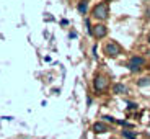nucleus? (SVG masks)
Wrapping results in <instances>:
<instances>
[{
	"label": "nucleus",
	"instance_id": "obj_15",
	"mask_svg": "<svg viewBox=\"0 0 150 139\" xmlns=\"http://www.w3.org/2000/svg\"><path fill=\"white\" fill-rule=\"evenodd\" d=\"M149 44H150V34H149Z\"/></svg>",
	"mask_w": 150,
	"mask_h": 139
},
{
	"label": "nucleus",
	"instance_id": "obj_13",
	"mask_svg": "<svg viewBox=\"0 0 150 139\" xmlns=\"http://www.w3.org/2000/svg\"><path fill=\"white\" fill-rule=\"evenodd\" d=\"M103 120H108V121H111V123H116V121H117V120H114L112 116H105Z\"/></svg>",
	"mask_w": 150,
	"mask_h": 139
},
{
	"label": "nucleus",
	"instance_id": "obj_10",
	"mask_svg": "<svg viewBox=\"0 0 150 139\" xmlns=\"http://www.w3.org/2000/svg\"><path fill=\"white\" fill-rule=\"evenodd\" d=\"M137 85H139V87L150 85V79H149V77H145V79H139V80H137Z\"/></svg>",
	"mask_w": 150,
	"mask_h": 139
},
{
	"label": "nucleus",
	"instance_id": "obj_4",
	"mask_svg": "<svg viewBox=\"0 0 150 139\" xmlns=\"http://www.w3.org/2000/svg\"><path fill=\"white\" fill-rule=\"evenodd\" d=\"M144 67V59L139 56H134L131 59V62H129V69H131V72H137L140 71V69Z\"/></svg>",
	"mask_w": 150,
	"mask_h": 139
},
{
	"label": "nucleus",
	"instance_id": "obj_9",
	"mask_svg": "<svg viewBox=\"0 0 150 139\" xmlns=\"http://www.w3.org/2000/svg\"><path fill=\"white\" fill-rule=\"evenodd\" d=\"M121 134L124 136L126 139H137V136H135V133H132V131H127V129H124Z\"/></svg>",
	"mask_w": 150,
	"mask_h": 139
},
{
	"label": "nucleus",
	"instance_id": "obj_2",
	"mask_svg": "<svg viewBox=\"0 0 150 139\" xmlns=\"http://www.w3.org/2000/svg\"><path fill=\"white\" fill-rule=\"evenodd\" d=\"M105 51H106V54L108 56H111V57H116V56H119L121 54V46L117 44V43H114V41H109L108 44L105 46Z\"/></svg>",
	"mask_w": 150,
	"mask_h": 139
},
{
	"label": "nucleus",
	"instance_id": "obj_7",
	"mask_svg": "<svg viewBox=\"0 0 150 139\" xmlns=\"http://www.w3.org/2000/svg\"><path fill=\"white\" fill-rule=\"evenodd\" d=\"M126 90H127V88H126V85H122V83H116V85L112 87V92H114V93H126Z\"/></svg>",
	"mask_w": 150,
	"mask_h": 139
},
{
	"label": "nucleus",
	"instance_id": "obj_3",
	"mask_svg": "<svg viewBox=\"0 0 150 139\" xmlns=\"http://www.w3.org/2000/svg\"><path fill=\"white\" fill-rule=\"evenodd\" d=\"M108 87V79L105 75H96L93 80V88L96 92H105V88Z\"/></svg>",
	"mask_w": 150,
	"mask_h": 139
},
{
	"label": "nucleus",
	"instance_id": "obj_11",
	"mask_svg": "<svg viewBox=\"0 0 150 139\" xmlns=\"http://www.w3.org/2000/svg\"><path fill=\"white\" fill-rule=\"evenodd\" d=\"M117 124H122V126H126V128H132V124L131 123H127V121H122V120H117L116 121Z\"/></svg>",
	"mask_w": 150,
	"mask_h": 139
},
{
	"label": "nucleus",
	"instance_id": "obj_12",
	"mask_svg": "<svg viewBox=\"0 0 150 139\" xmlns=\"http://www.w3.org/2000/svg\"><path fill=\"white\" fill-rule=\"evenodd\" d=\"M127 108H129V110H137V103H134V102H127Z\"/></svg>",
	"mask_w": 150,
	"mask_h": 139
},
{
	"label": "nucleus",
	"instance_id": "obj_5",
	"mask_svg": "<svg viewBox=\"0 0 150 139\" xmlns=\"http://www.w3.org/2000/svg\"><path fill=\"white\" fill-rule=\"evenodd\" d=\"M106 33H108V30H106V26L105 25H96V26L93 28V36L95 38H98V39H101V38H105L106 36Z\"/></svg>",
	"mask_w": 150,
	"mask_h": 139
},
{
	"label": "nucleus",
	"instance_id": "obj_1",
	"mask_svg": "<svg viewBox=\"0 0 150 139\" xmlns=\"http://www.w3.org/2000/svg\"><path fill=\"white\" fill-rule=\"evenodd\" d=\"M108 13H109V8L106 4H98L96 7L93 8V16L98 20H105L108 18Z\"/></svg>",
	"mask_w": 150,
	"mask_h": 139
},
{
	"label": "nucleus",
	"instance_id": "obj_8",
	"mask_svg": "<svg viewBox=\"0 0 150 139\" xmlns=\"http://www.w3.org/2000/svg\"><path fill=\"white\" fill-rule=\"evenodd\" d=\"M77 8H79V11H80V13H83V15H85V13H86V8H88V2H86V0L80 2V4H79V7H77Z\"/></svg>",
	"mask_w": 150,
	"mask_h": 139
},
{
	"label": "nucleus",
	"instance_id": "obj_6",
	"mask_svg": "<svg viewBox=\"0 0 150 139\" xmlns=\"http://www.w3.org/2000/svg\"><path fill=\"white\" fill-rule=\"evenodd\" d=\"M106 131H108V126L105 123H101V121L93 124V133H96V134H101V133H106Z\"/></svg>",
	"mask_w": 150,
	"mask_h": 139
},
{
	"label": "nucleus",
	"instance_id": "obj_14",
	"mask_svg": "<svg viewBox=\"0 0 150 139\" xmlns=\"http://www.w3.org/2000/svg\"><path fill=\"white\" fill-rule=\"evenodd\" d=\"M91 102H93V98H90V97L86 98V105H88V106H90V105H91Z\"/></svg>",
	"mask_w": 150,
	"mask_h": 139
}]
</instances>
